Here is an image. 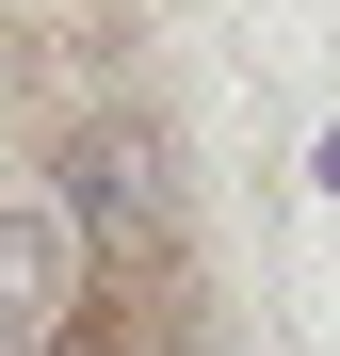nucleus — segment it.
<instances>
[{
  "label": "nucleus",
  "mask_w": 340,
  "mask_h": 356,
  "mask_svg": "<svg viewBox=\"0 0 340 356\" xmlns=\"http://www.w3.org/2000/svg\"><path fill=\"white\" fill-rule=\"evenodd\" d=\"M65 291H81L65 211H0V356H49L65 340Z\"/></svg>",
  "instance_id": "1"
},
{
  "label": "nucleus",
  "mask_w": 340,
  "mask_h": 356,
  "mask_svg": "<svg viewBox=\"0 0 340 356\" xmlns=\"http://www.w3.org/2000/svg\"><path fill=\"white\" fill-rule=\"evenodd\" d=\"M65 178H81V195H65V243H113V227H146V211H162V195H146V178H162V162H146V130H130V146L97 130Z\"/></svg>",
  "instance_id": "2"
},
{
  "label": "nucleus",
  "mask_w": 340,
  "mask_h": 356,
  "mask_svg": "<svg viewBox=\"0 0 340 356\" xmlns=\"http://www.w3.org/2000/svg\"><path fill=\"white\" fill-rule=\"evenodd\" d=\"M324 178H340V130H324Z\"/></svg>",
  "instance_id": "3"
}]
</instances>
